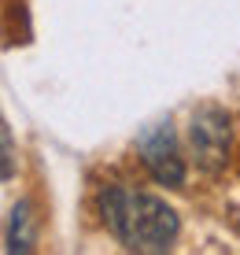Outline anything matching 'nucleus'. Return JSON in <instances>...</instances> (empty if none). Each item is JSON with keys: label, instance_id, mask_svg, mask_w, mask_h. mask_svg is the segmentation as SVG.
Wrapping results in <instances>:
<instances>
[{"label": "nucleus", "instance_id": "1", "mask_svg": "<svg viewBox=\"0 0 240 255\" xmlns=\"http://www.w3.org/2000/svg\"><path fill=\"white\" fill-rule=\"evenodd\" d=\"M104 218L129 252H166L181 230L174 207H166L159 196L133 192L122 185L104 192Z\"/></svg>", "mask_w": 240, "mask_h": 255}, {"label": "nucleus", "instance_id": "2", "mask_svg": "<svg viewBox=\"0 0 240 255\" xmlns=\"http://www.w3.org/2000/svg\"><path fill=\"white\" fill-rule=\"evenodd\" d=\"M189 137H192V152H196V163L203 170H222L226 166V155H229V115L215 104H203V108L192 115V126H189Z\"/></svg>", "mask_w": 240, "mask_h": 255}, {"label": "nucleus", "instance_id": "3", "mask_svg": "<svg viewBox=\"0 0 240 255\" xmlns=\"http://www.w3.org/2000/svg\"><path fill=\"white\" fill-rule=\"evenodd\" d=\"M140 159L152 170V178L163 181V185H181L185 181V163L177 155V140H174L170 122H159V126H152L140 137Z\"/></svg>", "mask_w": 240, "mask_h": 255}, {"label": "nucleus", "instance_id": "4", "mask_svg": "<svg viewBox=\"0 0 240 255\" xmlns=\"http://www.w3.org/2000/svg\"><path fill=\"white\" fill-rule=\"evenodd\" d=\"M30 204H19L7 222V252H30L33 248V226H30Z\"/></svg>", "mask_w": 240, "mask_h": 255}, {"label": "nucleus", "instance_id": "5", "mask_svg": "<svg viewBox=\"0 0 240 255\" xmlns=\"http://www.w3.org/2000/svg\"><path fill=\"white\" fill-rule=\"evenodd\" d=\"M4 178H11V133L4 129Z\"/></svg>", "mask_w": 240, "mask_h": 255}]
</instances>
